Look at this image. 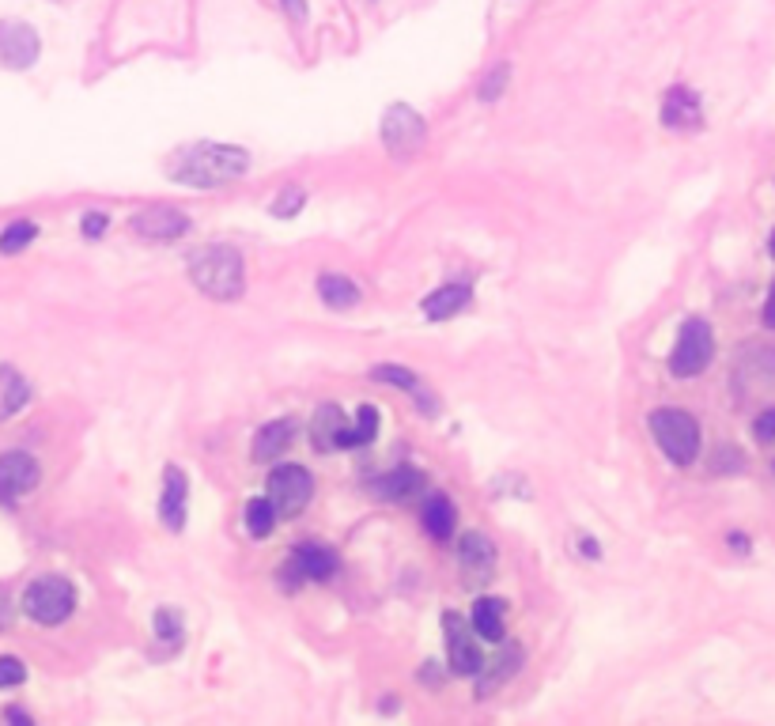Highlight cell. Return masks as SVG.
Listing matches in <instances>:
<instances>
[{"mask_svg": "<svg viewBox=\"0 0 775 726\" xmlns=\"http://www.w3.org/2000/svg\"><path fill=\"white\" fill-rule=\"evenodd\" d=\"M72 609H76V587H72L65 575H42L23 594V613L38 624L69 621Z\"/></svg>", "mask_w": 775, "mask_h": 726, "instance_id": "4", "label": "cell"}, {"mask_svg": "<svg viewBox=\"0 0 775 726\" xmlns=\"http://www.w3.org/2000/svg\"><path fill=\"white\" fill-rule=\"evenodd\" d=\"M420 488H424V473L416 469H390L386 477H379L382 500H413Z\"/></svg>", "mask_w": 775, "mask_h": 726, "instance_id": "22", "label": "cell"}, {"mask_svg": "<svg viewBox=\"0 0 775 726\" xmlns=\"http://www.w3.org/2000/svg\"><path fill=\"white\" fill-rule=\"evenodd\" d=\"M424 140H428V133H424V118L416 114L413 106L397 103L382 114V144H386L397 159L416 156V152L424 148Z\"/></svg>", "mask_w": 775, "mask_h": 726, "instance_id": "7", "label": "cell"}, {"mask_svg": "<svg viewBox=\"0 0 775 726\" xmlns=\"http://www.w3.org/2000/svg\"><path fill=\"white\" fill-rule=\"evenodd\" d=\"M38 477H42V469H38V462L31 454L8 450L0 458V500H19V496L35 492Z\"/></svg>", "mask_w": 775, "mask_h": 726, "instance_id": "11", "label": "cell"}, {"mask_svg": "<svg viewBox=\"0 0 775 726\" xmlns=\"http://www.w3.org/2000/svg\"><path fill=\"white\" fill-rule=\"evenodd\" d=\"M371 379H375V382H390V386L409 390V398L420 401V405H424V413H435V401H431L428 386L416 379L413 371H405V367H397V363H386V367H375V371H371Z\"/></svg>", "mask_w": 775, "mask_h": 726, "instance_id": "19", "label": "cell"}, {"mask_svg": "<svg viewBox=\"0 0 775 726\" xmlns=\"http://www.w3.org/2000/svg\"><path fill=\"white\" fill-rule=\"evenodd\" d=\"M443 628H447V651H450L454 674L477 677V670L484 666V655H481V647H477L473 624H465L458 613H447V617H443Z\"/></svg>", "mask_w": 775, "mask_h": 726, "instance_id": "9", "label": "cell"}, {"mask_svg": "<svg viewBox=\"0 0 775 726\" xmlns=\"http://www.w3.org/2000/svg\"><path fill=\"white\" fill-rule=\"evenodd\" d=\"M768 250H772V258H775V231H772V246H768Z\"/></svg>", "mask_w": 775, "mask_h": 726, "instance_id": "37", "label": "cell"}, {"mask_svg": "<svg viewBox=\"0 0 775 726\" xmlns=\"http://www.w3.org/2000/svg\"><path fill=\"white\" fill-rule=\"evenodd\" d=\"M662 121L670 129H696L704 121V110H700V99L692 87H670L666 103H662Z\"/></svg>", "mask_w": 775, "mask_h": 726, "instance_id": "13", "label": "cell"}, {"mask_svg": "<svg viewBox=\"0 0 775 726\" xmlns=\"http://www.w3.org/2000/svg\"><path fill=\"white\" fill-rule=\"evenodd\" d=\"M465 303H469V288H462V284H450V288H439V292H431L428 299H424V314L428 318H454L458 311H465Z\"/></svg>", "mask_w": 775, "mask_h": 726, "instance_id": "23", "label": "cell"}, {"mask_svg": "<svg viewBox=\"0 0 775 726\" xmlns=\"http://www.w3.org/2000/svg\"><path fill=\"white\" fill-rule=\"evenodd\" d=\"M420 522H424V530H428L435 541H450V537H454V522H458L454 503H450L447 496H431V500L424 503V511H420Z\"/></svg>", "mask_w": 775, "mask_h": 726, "instance_id": "20", "label": "cell"}, {"mask_svg": "<svg viewBox=\"0 0 775 726\" xmlns=\"http://www.w3.org/2000/svg\"><path fill=\"white\" fill-rule=\"evenodd\" d=\"M458 556H462V568L469 579H492V571H496V545L484 534H465L462 545H458Z\"/></svg>", "mask_w": 775, "mask_h": 726, "instance_id": "14", "label": "cell"}, {"mask_svg": "<svg viewBox=\"0 0 775 726\" xmlns=\"http://www.w3.org/2000/svg\"><path fill=\"white\" fill-rule=\"evenodd\" d=\"M193 284L216 299V303H235L246 288V269H242V254L231 246H205L190 258Z\"/></svg>", "mask_w": 775, "mask_h": 726, "instance_id": "2", "label": "cell"}, {"mask_svg": "<svg viewBox=\"0 0 775 726\" xmlns=\"http://www.w3.org/2000/svg\"><path fill=\"white\" fill-rule=\"evenodd\" d=\"M276 519H280V515H276L273 500L258 496V500L246 503V530H250V537H269L273 534Z\"/></svg>", "mask_w": 775, "mask_h": 726, "instance_id": "26", "label": "cell"}, {"mask_svg": "<svg viewBox=\"0 0 775 726\" xmlns=\"http://www.w3.org/2000/svg\"><path fill=\"white\" fill-rule=\"evenodd\" d=\"M651 435L673 466H689L700 454V424L685 409H658L651 413Z\"/></svg>", "mask_w": 775, "mask_h": 726, "instance_id": "3", "label": "cell"}, {"mask_svg": "<svg viewBox=\"0 0 775 726\" xmlns=\"http://www.w3.org/2000/svg\"><path fill=\"white\" fill-rule=\"evenodd\" d=\"M379 432V413L371 409V405H363L356 420H348L345 432H341V450H352V447H367L371 439Z\"/></svg>", "mask_w": 775, "mask_h": 726, "instance_id": "24", "label": "cell"}, {"mask_svg": "<svg viewBox=\"0 0 775 726\" xmlns=\"http://www.w3.org/2000/svg\"><path fill=\"white\" fill-rule=\"evenodd\" d=\"M186 496H190L186 473L178 466H167V473H163V500H159V515H163L167 530H182L186 526Z\"/></svg>", "mask_w": 775, "mask_h": 726, "instance_id": "12", "label": "cell"}, {"mask_svg": "<svg viewBox=\"0 0 775 726\" xmlns=\"http://www.w3.org/2000/svg\"><path fill=\"white\" fill-rule=\"evenodd\" d=\"M284 8H288V16H295V19L307 16V4H303V0H284Z\"/></svg>", "mask_w": 775, "mask_h": 726, "instance_id": "35", "label": "cell"}, {"mask_svg": "<svg viewBox=\"0 0 775 726\" xmlns=\"http://www.w3.org/2000/svg\"><path fill=\"white\" fill-rule=\"evenodd\" d=\"M246 167H250L246 148L197 140V144H186V148L174 152L171 163H167V174L182 186H193V190H216V186H227V182L242 178Z\"/></svg>", "mask_w": 775, "mask_h": 726, "instance_id": "1", "label": "cell"}, {"mask_svg": "<svg viewBox=\"0 0 775 726\" xmlns=\"http://www.w3.org/2000/svg\"><path fill=\"white\" fill-rule=\"evenodd\" d=\"M155 636H159V640H167V643L178 640V636H182V621H178V613H171V609H159V613H155Z\"/></svg>", "mask_w": 775, "mask_h": 726, "instance_id": "29", "label": "cell"}, {"mask_svg": "<svg viewBox=\"0 0 775 726\" xmlns=\"http://www.w3.org/2000/svg\"><path fill=\"white\" fill-rule=\"evenodd\" d=\"M764 326L775 329V284H772V292H768V303H764Z\"/></svg>", "mask_w": 775, "mask_h": 726, "instance_id": "34", "label": "cell"}, {"mask_svg": "<svg viewBox=\"0 0 775 726\" xmlns=\"http://www.w3.org/2000/svg\"><path fill=\"white\" fill-rule=\"evenodd\" d=\"M23 681H27V666L19 658H0V689H12V685H23Z\"/></svg>", "mask_w": 775, "mask_h": 726, "instance_id": "28", "label": "cell"}, {"mask_svg": "<svg viewBox=\"0 0 775 726\" xmlns=\"http://www.w3.org/2000/svg\"><path fill=\"white\" fill-rule=\"evenodd\" d=\"M38 227L31 220H16V224H8L0 231V254H19V250H27L31 242H35Z\"/></svg>", "mask_w": 775, "mask_h": 726, "instance_id": "27", "label": "cell"}, {"mask_svg": "<svg viewBox=\"0 0 775 726\" xmlns=\"http://www.w3.org/2000/svg\"><path fill=\"white\" fill-rule=\"evenodd\" d=\"M295 432H299V424L295 420H273V424H265L258 432V439H254V458L258 462H273V458H280L284 450L292 447V439H295Z\"/></svg>", "mask_w": 775, "mask_h": 726, "instance_id": "17", "label": "cell"}, {"mask_svg": "<svg viewBox=\"0 0 775 726\" xmlns=\"http://www.w3.org/2000/svg\"><path fill=\"white\" fill-rule=\"evenodd\" d=\"M318 295L326 299L329 307H337V311H345V307H356V303H360V288H356L352 280L337 277V273L318 277Z\"/></svg>", "mask_w": 775, "mask_h": 726, "instance_id": "25", "label": "cell"}, {"mask_svg": "<svg viewBox=\"0 0 775 726\" xmlns=\"http://www.w3.org/2000/svg\"><path fill=\"white\" fill-rule=\"evenodd\" d=\"M507 80H511V69H507V65H496V69L484 76L481 99H500V91L507 87Z\"/></svg>", "mask_w": 775, "mask_h": 726, "instance_id": "30", "label": "cell"}, {"mask_svg": "<svg viewBox=\"0 0 775 726\" xmlns=\"http://www.w3.org/2000/svg\"><path fill=\"white\" fill-rule=\"evenodd\" d=\"M314 496V477L303 466H276L269 477V500L280 519H295Z\"/></svg>", "mask_w": 775, "mask_h": 726, "instance_id": "6", "label": "cell"}, {"mask_svg": "<svg viewBox=\"0 0 775 726\" xmlns=\"http://www.w3.org/2000/svg\"><path fill=\"white\" fill-rule=\"evenodd\" d=\"M518 666H522V647H507V651H500V655L492 658L488 666H481L477 670V696H492V692L500 689L503 681H511V677L518 674Z\"/></svg>", "mask_w": 775, "mask_h": 726, "instance_id": "16", "label": "cell"}, {"mask_svg": "<svg viewBox=\"0 0 775 726\" xmlns=\"http://www.w3.org/2000/svg\"><path fill=\"white\" fill-rule=\"evenodd\" d=\"M753 435H757L760 443H772L775 439V409H768V413L757 416V428H753Z\"/></svg>", "mask_w": 775, "mask_h": 726, "instance_id": "32", "label": "cell"}, {"mask_svg": "<svg viewBox=\"0 0 775 726\" xmlns=\"http://www.w3.org/2000/svg\"><path fill=\"white\" fill-rule=\"evenodd\" d=\"M348 416L337 409V405H322L314 413V424H310V439L318 450H341V432H345Z\"/></svg>", "mask_w": 775, "mask_h": 726, "instance_id": "18", "label": "cell"}, {"mask_svg": "<svg viewBox=\"0 0 775 726\" xmlns=\"http://www.w3.org/2000/svg\"><path fill=\"white\" fill-rule=\"evenodd\" d=\"M715 356V337H711V326L704 318H689L681 333H677V345L670 352V371L677 379H696L704 375L707 363Z\"/></svg>", "mask_w": 775, "mask_h": 726, "instance_id": "5", "label": "cell"}, {"mask_svg": "<svg viewBox=\"0 0 775 726\" xmlns=\"http://www.w3.org/2000/svg\"><path fill=\"white\" fill-rule=\"evenodd\" d=\"M473 632L488 643H500L503 640V602L500 598H481L473 605Z\"/></svg>", "mask_w": 775, "mask_h": 726, "instance_id": "21", "label": "cell"}, {"mask_svg": "<svg viewBox=\"0 0 775 726\" xmlns=\"http://www.w3.org/2000/svg\"><path fill=\"white\" fill-rule=\"evenodd\" d=\"M42 53L38 31L31 23H19V19H0V65L4 69H31Z\"/></svg>", "mask_w": 775, "mask_h": 726, "instance_id": "8", "label": "cell"}, {"mask_svg": "<svg viewBox=\"0 0 775 726\" xmlns=\"http://www.w3.org/2000/svg\"><path fill=\"white\" fill-rule=\"evenodd\" d=\"M80 231H84V239H99V235L106 231V216H103V212H87L84 224H80Z\"/></svg>", "mask_w": 775, "mask_h": 726, "instance_id": "33", "label": "cell"}, {"mask_svg": "<svg viewBox=\"0 0 775 726\" xmlns=\"http://www.w3.org/2000/svg\"><path fill=\"white\" fill-rule=\"evenodd\" d=\"M129 231L148 242H174L190 231V220L178 212V208H140L129 220Z\"/></svg>", "mask_w": 775, "mask_h": 726, "instance_id": "10", "label": "cell"}, {"mask_svg": "<svg viewBox=\"0 0 775 726\" xmlns=\"http://www.w3.org/2000/svg\"><path fill=\"white\" fill-rule=\"evenodd\" d=\"M292 560H295V571L299 575H307V579H329L333 571H337V553L329 549V545H322V541H303V545H295V553H292Z\"/></svg>", "mask_w": 775, "mask_h": 726, "instance_id": "15", "label": "cell"}, {"mask_svg": "<svg viewBox=\"0 0 775 726\" xmlns=\"http://www.w3.org/2000/svg\"><path fill=\"white\" fill-rule=\"evenodd\" d=\"M303 201H307V193L295 190V186H288V190L280 193V201L273 205V212H276V216H295V212L303 208Z\"/></svg>", "mask_w": 775, "mask_h": 726, "instance_id": "31", "label": "cell"}, {"mask_svg": "<svg viewBox=\"0 0 775 726\" xmlns=\"http://www.w3.org/2000/svg\"><path fill=\"white\" fill-rule=\"evenodd\" d=\"M12 624V605H8V598H0V632Z\"/></svg>", "mask_w": 775, "mask_h": 726, "instance_id": "36", "label": "cell"}]
</instances>
